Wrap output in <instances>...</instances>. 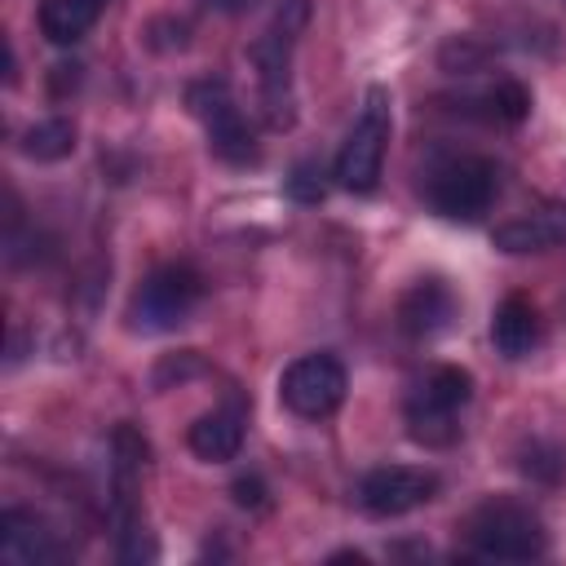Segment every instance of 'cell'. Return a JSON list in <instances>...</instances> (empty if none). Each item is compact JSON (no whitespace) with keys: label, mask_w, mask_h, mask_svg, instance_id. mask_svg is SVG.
<instances>
[{"label":"cell","mask_w":566,"mask_h":566,"mask_svg":"<svg viewBox=\"0 0 566 566\" xmlns=\"http://www.w3.org/2000/svg\"><path fill=\"white\" fill-rule=\"evenodd\" d=\"M305 27H310V0H279L270 27L248 44V57L261 84V115H265V128L274 133H287L296 124L292 57H296V40Z\"/></svg>","instance_id":"cell-1"},{"label":"cell","mask_w":566,"mask_h":566,"mask_svg":"<svg viewBox=\"0 0 566 566\" xmlns=\"http://www.w3.org/2000/svg\"><path fill=\"white\" fill-rule=\"evenodd\" d=\"M389 133H394V97L385 84H371L363 93V111L332 164V177L340 190L349 195H371L380 186V168H385V150H389Z\"/></svg>","instance_id":"cell-2"},{"label":"cell","mask_w":566,"mask_h":566,"mask_svg":"<svg viewBox=\"0 0 566 566\" xmlns=\"http://www.w3.org/2000/svg\"><path fill=\"white\" fill-rule=\"evenodd\" d=\"M473 398V376L464 367H433L407 398V433L420 447H451L460 438V407Z\"/></svg>","instance_id":"cell-3"},{"label":"cell","mask_w":566,"mask_h":566,"mask_svg":"<svg viewBox=\"0 0 566 566\" xmlns=\"http://www.w3.org/2000/svg\"><path fill=\"white\" fill-rule=\"evenodd\" d=\"M469 544L486 562H531V557H544L548 535L526 504L491 500L469 517Z\"/></svg>","instance_id":"cell-4"},{"label":"cell","mask_w":566,"mask_h":566,"mask_svg":"<svg viewBox=\"0 0 566 566\" xmlns=\"http://www.w3.org/2000/svg\"><path fill=\"white\" fill-rule=\"evenodd\" d=\"M199 296H203L199 270H190L181 261L159 265L133 292V301H128V327L133 332H150V336L155 332H172V327H181L195 314Z\"/></svg>","instance_id":"cell-5"},{"label":"cell","mask_w":566,"mask_h":566,"mask_svg":"<svg viewBox=\"0 0 566 566\" xmlns=\"http://www.w3.org/2000/svg\"><path fill=\"white\" fill-rule=\"evenodd\" d=\"M186 106L203 124L212 155H221L226 164H256V137H252V128H248V119H243V111H239V102L221 75L195 80L186 88Z\"/></svg>","instance_id":"cell-6"},{"label":"cell","mask_w":566,"mask_h":566,"mask_svg":"<svg viewBox=\"0 0 566 566\" xmlns=\"http://www.w3.org/2000/svg\"><path fill=\"white\" fill-rule=\"evenodd\" d=\"M345 389H349V376L336 354H301L279 376V398L301 420H327L345 402Z\"/></svg>","instance_id":"cell-7"},{"label":"cell","mask_w":566,"mask_h":566,"mask_svg":"<svg viewBox=\"0 0 566 566\" xmlns=\"http://www.w3.org/2000/svg\"><path fill=\"white\" fill-rule=\"evenodd\" d=\"M500 190V168L486 155H460L429 181V203L451 221H478Z\"/></svg>","instance_id":"cell-8"},{"label":"cell","mask_w":566,"mask_h":566,"mask_svg":"<svg viewBox=\"0 0 566 566\" xmlns=\"http://www.w3.org/2000/svg\"><path fill=\"white\" fill-rule=\"evenodd\" d=\"M438 495V473L420 464H380L358 482V509L371 517H402Z\"/></svg>","instance_id":"cell-9"},{"label":"cell","mask_w":566,"mask_h":566,"mask_svg":"<svg viewBox=\"0 0 566 566\" xmlns=\"http://www.w3.org/2000/svg\"><path fill=\"white\" fill-rule=\"evenodd\" d=\"M0 553L13 566H44L62 557V544L53 535V526L31 513V509H4L0 517Z\"/></svg>","instance_id":"cell-10"},{"label":"cell","mask_w":566,"mask_h":566,"mask_svg":"<svg viewBox=\"0 0 566 566\" xmlns=\"http://www.w3.org/2000/svg\"><path fill=\"white\" fill-rule=\"evenodd\" d=\"M455 314V296L442 279H420L402 292L398 301V327L411 336V340H429L438 336Z\"/></svg>","instance_id":"cell-11"},{"label":"cell","mask_w":566,"mask_h":566,"mask_svg":"<svg viewBox=\"0 0 566 566\" xmlns=\"http://www.w3.org/2000/svg\"><path fill=\"white\" fill-rule=\"evenodd\" d=\"M495 248L500 252H544V248H557L566 243V203H544L526 217H513L504 226H495Z\"/></svg>","instance_id":"cell-12"},{"label":"cell","mask_w":566,"mask_h":566,"mask_svg":"<svg viewBox=\"0 0 566 566\" xmlns=\"http://www.w3.org/2000/svg\"><path fill=\"white\" fill-rule=\"evenodd\" d=\"M106 0H40L35 9V22H40V35L49 44H75L88 35V27L102 18Z\"/></svg>","instance_id":"cell-13"},{"label":"cell","mask_w":566,"mask_h":566,"mask_svg":"<svg viewBox=\"0 0 566 566\" xmlns=\"http://www.w3.org/2000/svg\"><path fill=\"white\" fill-rule=\"evenodd\" d=\"M491 340L504 358H526L539 340V318L526 296H504V305L491 318Z\"/></svg>","instance_id":"cell-14"},{"label":"cell","mask_w":566,"mask_h":566,"mask_svg":"<svg viewBox=\"0 0 566 566\" xmlns=\"http://www.w3.org/2000/svg\"><path fill=\"white\" fill-rule=\"evenodd\" d=\"M186 442H190V451H195L199 460L226 464V460H234L239 447H243V420H239L234 411H208V416H199V420L190 424Z\"/></svg>","instance_id":"cell-15"},{"label":"cell","mask_w":566,"mask_h":566,"mask_svg":"<svg viewBox=\"0 0 566 566\" xmlns=\"http://www.w3.org/2000/svg\"><path fill=\"white\" fill-rule=\"evenodd\" d=\"M75 150V124L53 115V119H40L22 133V155L35 159V164H57Z\"/></svg>","instance_id":"cell-16"},{"label":"cell","mask_w":566,"mask_h":566,"mask_svg":"<svg viewBox=\"0 0 566 566\" xmlns=\"http://www.w3.org/2000/svg\"><path fill=\"white\" fill-rule=\"evenodd\" d=\"M478 106H482V119H495V124H522L526 111H531V93H526L517 80H495V84L478 97Z\"/></svg>","instance_id":"cell-17"},{"label":"cell","mask_w":566,"mask_h":566,"mask_svg":"<svg viewBox=\"0 0 566 566\" xmlns=\"http://www.w3.org/2000/svg\"><path fill=\"white\" fill-rule=\"evenodd\" d=\"M287 195L296 199V203H323L327 199V172H323V164L318 159H301L292 172H287Z\"/></svg>","instance_id":"cell-18"},{"label":"cell","mask_w":566,"mask_h":566,"mask_svg":"<svg viewBox=\"0 0 566 566\" xmlns=\"http://www.w3.org/2000/svg\"><path fill=\"white\" fill-rule=\"evenodd\" d=\"M119 562L124 566H142V562H155L159 557V548H155V535L142 526V517H128V522H119Z\"/></svg>","instance_id":"cell-19"},{"label":"cell","mask_w":566,"mask_h":566,"mask_svg":"<svg viewBox=\"0 0 566 566\" xmlns=\"http://www.w3.org/2000/svg\"><path fill=\"white\" fill-rule=\"evenodd\" d=\"M199 367H203V363H199V354H195V349H186L181 358H168V363H159V367H155V385L164 389L168 380H190Z\"/></svg>","instance_id":"cell-20"},{"label":"cell","mask_w":566,"mask_h":566,"mask_svg":"<svg viewBox=\"0 0 566 566\" xmlns=\"http://www.w3.org/2000/svg\"><path fill=\"white\" fill-rule=\"evenodd\" d=\"M531 451H535L539 460H531V455H526V460H522V469H526V473H535V478H544V482H553V478L562 473V455H557L553 447H531Z\"/></svg>","instance_id":"cell-21"},{"label":"cell","mask_w":566,"mask_h":566,"mask_svg":"<svg viewBox=\"0 0 566 566\" xmlns=\"http://www.w3.org/2000/svg\"><path fill=\"white\" fill-rule=\"evenodd\" d=\"M230 491H234V504H243V509H261V504H265V482H261L256 473L239 478Z\"/></svg>","instance_id":"cell-22"},{"label":"cell","mask_w":566,"mask_h":566,"mask_svg":"<svg viewBox=\"0 0 566 566\" xmlns=\"http://www.w3.org/2000/svg\"><path fill=\"white\" fill-rule=\"evenodd\" d=\"M208 9H221V13H248L256 0H203Z\"/></svg>","instance_id":"cell-23"}]
</instances>
